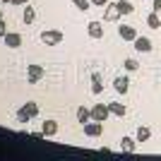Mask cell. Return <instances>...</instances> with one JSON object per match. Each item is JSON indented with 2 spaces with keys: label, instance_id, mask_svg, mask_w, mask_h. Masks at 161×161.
Listing matches in <instances>:
<instances>
[{
  "label": "cell",
  "instance_id": "cell-13",
  "mask_svg": "<svg viewBox=\"0 0 161 161\" xmlns=\"http://www.w3.org/2000/svg\"><path fill=\"white\" fill-rule=\"evenodd\" d=\"M108 111H111V115H118V118H123V115L128 113V108L123 106V103H118V101H111V103H108Z\"/></svg>",
  "mask_w": 161,
  "mask_h": 161
},
{
  "label": "cell",
  "instance_id": "cell-15",
  "mask_svg": "<svg viewBox=\"0 0 161 161\" xmlns=\"http://www.w3.org/2000/svg\"><path fill=\"white\" fill-rule=\"evenodd\" d=\"M77 120L84 125V123H89L92 120V108H84V106H80L77 108Z\"/></svg>",
  "mask_w": 161,
  "mask_h": 161
},
{
  "label": "cell",
  "instance_id": "cell-26",
  "mask_svg": "<svg viewBox=\"0 0 161 161\" xmlns=\"http://www.w3.org/2000/svg\"><path fill=\"white\" fill-rule=\"evenodd\" d=\"M12 5H29V0H12Z\"/></svg>",
  "mask_w": 161,
  "mask_h": 161
},
{
  "label": "cell",
  "instance_id": "cell-1",
  "mask_svg": "<svg viewBox=\"0 0 161 161\" xmlns=\"http://www.w3.org/2000/svg\"><path fill=\"white\" fill-rule=\"evenodd\" d=\"M39 39H41V43H46V46H60L63 39H65V34H63L60 29H43Z\"/></svg>",
  "mask_w": 161,
  "mask_h": 161
},
{
  "label": "cell",
  "instance_id": "cell-10",
  "mask_svg": "<svg viewBox=\"0 0 161 161\" xmlns=\"http://www.w3.org/2000/svg\"><path fill=\"white\" fill-rule=\"evenodd\" d=\"M87 34L92 36V39H103V24L101 22H89L87 24Z\"/></svg>",
  "mask_w": 161,
  "mask_h": 161
},
{
  "label": "cell",
  "instance_id": "cell-19",
  "mask_svg": "<svg viewBox=\"0 0 161 161\" xmlns=\"http://www.w3.org/2000/svg\"><path fill=\"white\" fill-rule=\"evenodd\" d=\"M135 147H137V140H132V137H123L120 140V149L123 152H135Z\"/></svg>",
  "mask_w": 161,
  "mask_h": 161
},
{
  "label": "cell",
  "instance_id": "cell-4",
  "mask_svg": "<svg viewBox=\"0 0 161 161\" xmlns=\"http://www.w3.org/2000/svg\"><path fill=\"white\" fill-rule=\"evenodd\" d=\"M123 14L120 10H118V3H108L106 10H103V22H118Z\"/></svg>",
  "mask_w": 161,
  "mask_h": 161
},
{
  "label": "cell",
  "instance_id": "cell-8",
  "mask_svg": "<svg viewBox=\"0 0 161 161\" xmlns=\"http://www.w3.org/2000/svg\"><path fill=\"white\" fill-rule=\"evenodd\" d=\"M132 43H135V51H137V53H149V51H152V41H149L147 36H140V34H137V39H135Z\"/></svg>",
  "mask_w": 161,
  "mask_h": 161
},
{
  "label": "cell",
  "instance_id": "cell-9",
  "mask_svg": "<svg viewBox=\"0 0 161 161\" xmlns=\"http://www.w3.org/2000/svg\"><path fill=\"white\" fill-rule=\"evenodd\" d=\"M118 36L123 41H135L137 39V29L130 27V24H123V27H118Z\"/></svg>",
  "mask_w": 161,
  "mask_h": 161
},
{
  "label": "cell",
  "instance_id": "cell-18",
  "mask_svg": "<svg viewBox=\"0 0 161 161\" xmlns=\"http://www.w3.org/2000/svg\"><path fill=\"white\" fill-rule=\"evenodd\" d=\"M36 19V10H34V7H24V12H22V22H24V24H31V22Z\"/></svg>",
  "mask_w": 161,
  "mask_h": 161
},
{
  "label": "cell",
  "instance_id": "cell-12",
  "mask_svg": "<svg viewBox=\"0 0 161 161\" xmlns=\"http://www.w3.org/2000/svg\"><path fill=\"white\" fill-rule=\"evenodd\" d=\"M113 89L118 92V94H128L130 80H128V77H115V80H113Z\"/></svg>",
  "mask_w": 161,
  "mask_h": 161
},
{
  "label": "cell",
  "instance_id": "cell-28",
  "mask_svg": "<svg viewBox=\"0 0 161 161\" xmlns=\"http://www.w3.org/2000/svg\"><path fill=\"white\" fill-rule=\"evenodd\" d=\"M0 5H3V0H0ZM0 10H3V7H0Z\"/></svg>",
  "mask_w": 161,
  "mask_h": 161
},
{
  "label": "cell",
  "instance_id": "cell-5",
  "mask_svg": "<svg viewBox=\"0 0 161 161\" xmlns=\"http://www.w3.org/2000/svg\"><path fill=\"white\" fill-rule=\"evenodd\" d=\"M43 75H46V70L41 65H29L27 67V80L31 82V84H36L39 80H43Z\"/></svg>",
  "mask_w": 161,
  "mask_h": 161
},
{
  "label": "cell",
  "instance_id": "cell-27",
  "mask_svg": "<svg viewBox=\"0 0 161 161\" xmlns=\"http://www.w3.org/2000/svg\"><path fill=\"white\" fill-rule=\"evenodd\" d=\"M3 3H12V0H3Z\"/></svg>",
  "mask_w": 161,
  "mask_h": 161
},
{
  "label": "cell",
  "instance_id": "cell-16",
  "mask_svg": "<svg viewBox=\"0 0 161 161\" xmlns=\"http://www.w3.org/2000/svg\"><path fill=\"white\" fill-rule=\"evenodd\" d=\"M149 137H152V130H149L147 125H140V128H137V135H135V140H137V142H147Z\"/></svg>",
  "mask_w": 161,
  "mask_h": 161
},
{
  "label": "cell",
  "instance_id": "cell-24",
  "mask_svg": "<svg viewBox=\"0 0 161 161\" xmlns=\"http://www.w3.org/2000/svg\"><path fill=\"white\" fill-rule=\"evenodd\" d=\"M89 3H92L94 7H106L108 5V0H89Z\"/></svg>",
  "mask_w": 161,
  "mask_h": 161
},
{
  "label": "cell",
  "instance_id": "cell-21",
  "mask_svg": "<svg viewBox=\"0 0 161 161\" xmlns=\"http://www.w3.org/2000/svg\"><path fill=\"white\" fill-rule=\"evenodd\" d=\"M72 5L77 7V10H82V12H84V10H89V7H92V3H89V0H72Z\"/></svg>",
  "mask_w": 161,
  "mask_h": 161
},
{
  "label": "cell",
  "instance_id": "cell-7",
  "mask_svg": "<svg viewBox=\"0 0 161 161\" xmlns=\"http://www.w3.org/2000/svg\"><path fill=\"white\" fill-rule=\"evenodd\" d=\"M3 41H5V46H7V48H19V46H22V34H17V31H7L5 36H3Z\"/></svg>",
  "mask_w": 161,
  "mask_h": 161
},
{
  "label": "cell",
  "instance_id": "cell-25",
  "mask_svg": "<svg viewBox=\"0 0 161 161\" xmlns=\"http://www.w3.org/2000/svg\"><path fill=\"white\" fill-rule=\"evenodd\" d=\"M152 10H154V12H161V0H152Z\"/></svg>",
  "mask_w": 161,
  "mask_h": 161
},
{
  "label": "cell",
  "instance_id": "cell-20",
  "mask_svg": "<svg viewBox=\"0 0 161 161\" xmlns=\"http://www.w3.org/2000/svg\"><path fill=\"white\" fill-rule=\"evenodd\" d=\"M118 10H120V14H132L135 5L130 3V0H120V3H118Z\"/></svg>",
  "mask_w": 161,
  "mask_h": 161
},
{
  "label": "cell",
  "instance_id": "cell-3",
  "mask_svg": "<svg viewBox=\"0 0 161 161\" xmlns=\"http://www.w3.org/2000/svg\"><path fill=\"white\" fill-rule=\"evenodd\" d=\"M108 115H111V111H108V103H96L94 108H92V120H99V123H106Z\"/></svg>",
  "mask_w": 161,
  "mask_h": 161
},
{
  "label": "cell",
  "instance_id": "cell-11",
  "mask_svg": "<svg viewBox=\"0 0 161 161\" xmlns=\"http://www.w3.org/2000/svg\"><path fill=\"white\" fill-rule=\"evenodd\" d=\"M41 132H43V137H55L58 135V120H46L41 125Z\"/></svg>",
  "mask_w": 161,
  "mask_h": 161
},
{
  "label": "cell",
  "instance_id": "cell-23",
  "mask_svg": "<svg viewBox=\"0 0 161 161\" xmlns=\"http://www.w3.org/2000/svg\"><path fill=\"white\" fill-rule=\"evenodd\" d=\"M7 34V24H5V19H3V17H0V39H3V36H5Z\"/></svg>",
  "mask_w": 161,
  "mask_h": 161
},
{
  "label": "cell",
  "instance_id": "cell-14",
  "mask_svg": "<svg viewBox=\"0 0 161 161\" xmlns=\"http://www.w3.org/2000/svg\"><path fill=\"white\" fill-rule=\"evenodd\" d=\"M147 27H149V29H161V17H159V12H154V10H152V12L147 14Z\"/></svg>",
  "mask_w": 161,
  "mask_h": 161
},
{
  "label": "cell",
  "instance_id": "cell-22",
  "mask_svg": "<svg viewBox=\"0 0 161 161\" xmlns=\"http://www.w3.org/2000/svg\"><path fill=\"white\" fill-rule=\"evenodd\" d=\"M137 67H140V63L135 60V58H128V60H125V70H128V72H135Z\"/></svg>",
  "mask_w": 161,
  "mask_h": 161
},
{
  "label": "cell",
  "instance_id": "cell-2",
  "mask_svg": "<svg viewBox=\"0 0 161 161\" xmlns=\"http://www.w3.org/2000/svg\"><path fill=\"white\" fill-rule=\"evenodd\" d=\"M36 115H39V103H36V101H27V103L17 111V120L19 123H29L31 118H36Z\"/></svg>",
  "mask_w": 161,
  "mask_h": 161
},
{
  "label": "cell",
  "instance_id": "cell-17",
  "mask_svg": "<svg viewBox=\"0 0 161 161\" xmlns=\"http://www.w3.org/2000/svg\"><path fill=\"white\" fill-rule=\"evenodd\" d=\"M101 89H103V84H101V75L92 72V94H101Z\"/></svg>",
  "mask_w": 161,
  "mask_h": 161
},
{
  "label": "cell",
  "instance_id": "cell-6",
  "mask_svg": "<svg viewBox=\"0 0 161 161\" xmlns=\"http://www.w3.org/2000/svg\"><path fill=\"white\" fill-rule=\"evenodd\" d=\"M101 132H103V123H99V120L84 123V135H87V137H99Z\"/></svg>",
  "mask_w": 161,
  "mask_h": 161
}]
</instances>
